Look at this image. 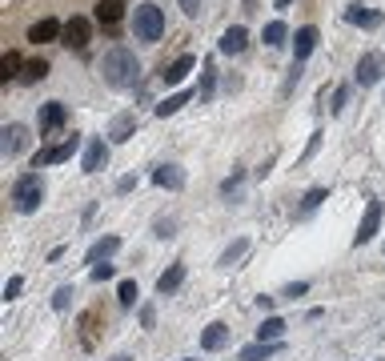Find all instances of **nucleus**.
Instances as JSON below:
<instances>
[{"label": "nucleus", "mask_w": 385, "mask_h": 361, "mask_svg": "<svg viewBox=\"0 0 385 361\" xmlns=\"http://www.w3.org/2000/svg\"><path fill=\"white\" fill-rule=\"evenodd\" d=\"M100 77H105L109 89H133V84L141 81V61L133 56V49L112 45V49L100 56Z\"/></svg>", "instance_id": "nucleus-1"}, {"label": "nucleus", "mask_w": 385, "mask_h": 361, "mask_svg": "<svg viewBox=\"0 0 385 361\" xmlns=\"http://www.w3.org/2000/svg\"><path fill=\"white\" fill-rule=\"evenodd\" d=\"M133 36L144 40V45H157L165 36V8H157L153 0H144L133 8Z\"/></svg>", "instance_id": "nucleus-2"}, {"label": "nucleus", "mask_w": 385, "mask_h": 361, "mask_svg": "<svg viewBox=\"0 0 385 361\" xmlns=\"http://www.w3.org/2000/svg\"><path fill=\"white\" fill-rule=\"evenodd\" d=\"M40 201H45V180H40V173H20V177L13 180V209L29 217V213L40 209Z\"/></svg>", "instance_id": "nucleus-3"}, {"label": "nucleus", "mask_w": 385, "mask_h": 361, "mask_svg": "<svg viewBox=\"0 0 385 361\" xmlns=\"http://www.w3.org/2000/svg\"><path fill=\"white\" fill-rule=\"evenodd\" d=\"M77 148H80V137H77V132H68L61 145H45V148H40V153L32 157V169H45V164H64L73 153H77Z\"/></svg>", "instance_id": "nucleus-4"}, {"label": "nucleus", "mask_w": 385, "mask_h": 361, "mask_svg": "<svg viewBox=\"0 0 385 361\" xmlns=\"http://www.w3.org/2000/svg\"><path fill=\"white\" fill-rule=\"evenodd\" d=\"M385 77V56L377 49L373 52H365L361 61H357V68H353V81L361 84V89H373V84Z\"/></svg>", "instance_id": "nucleus-5"}, {"label": "nucleus", "mask_w": 385, "mask_h": 361, "mask_svg": "<svg viewBox=\"0 0 385 361\" xmlns=\"http://www.w3.org/2000/svg\"><path fill=\"white\" fill-rule=\"evenodd\" d=\"M377 229H382V201H369L365 213H361V225L353 233V245H369L377 237Z\"/></svg>", "instance_id": "nucleus-6"}, {"label": "nucleus", "mask_w": 385, "mask_h": 361, "mask_svg": "<svg viewBox=\"0 0 385 361\" xmlns=\"http://www.w3.org/2000/svg\"><path fill=\"white\" fill-rule=\"evenodd\" d=\"M109 164V141H100V137H93L89 145H84V157H80V173H100Z\"/></svg>", "instance_id": "nucleus-7"}, {"label": "nucleus", "mask_w": 385, "mask_h": 361, "mask_svg": "<svg viewBox=\"0 0 385 361\" xmlns=\"http://www.w3.org/2000/svg\"><path fill=\"white\" fill-rule=\"evenodd\" d=\"M89 40H93V24L84 17H68V24H64V45L68 49H89Z\"/></svg>", "instance_id": "nucleus-8"}, {"label": "nucleus", "mask_w": 385, "mask_h": 361, "mask_svg": "<svg viewBox=\"0 0 385 361\" xmlns=\"http://www.w3.org/2000/svg\"><path fill=\"white\" fill-rule=\"evenodd\" d=\"M317 40H321V33L313 29V24H301L297 33H293V61H309L313 56V49H317Z\"/></svg>", "instance_id": "nucleus-9"}, {"label": "nucleus", "mask_w": 385, "mask_h": 361, "mask_svg": "<svg viewBox=\"0 0 385 361\" xmlns=\"http://www.w3.org/2000/svg\"><path fill=\"white\" fill-rule=\"evenodd\" d=\"M245 45H249V29H245V24H229V29L221 33V40H217V49H221L225 56L245 52Z\"/></svg>", "instance_id": "nucleus-10"}, {"label": "nucleus", "mask_w": 385, "mask_h": 361, "mask_svg": "<svg viewBox=\"0 0 385 361\" xmlns=\"http://www.w3.org/2000/svg\"><path fill=\"white\" fill-rule=\"evenodd\" d=\"M133 132H137V116H133V113H116L109 121V132H105V137H109L112 145H125V141H133Z\"/></svg>", "instance_id": "nucleus-11"}, {"label": "nucleus", "mask_w": 385, "mask_h": 361, "mask_svg": "<svg viewBox=\"0 0 385 361\" xmlns=\"http://www.w3.org/2000/svg\"><path fill=\"white\" fill-rule=\"evenodd\" d=\"M116 249H121V237H116V233H109V237H100V241H93V245H89V253H84V265L93 269V265L109 261Z\"/></svg>", "instance_id": "nucleus-12"}, {"label": "nucleus", "mask_w": 385, "mask_h": 361, "mask_svg": "<svg viewBox=\"0 0 385 361\" xmlns=\"http://www.w3.org/2000/svg\"><path fill=\"white\" fill-rule=\"evenodd\" d=\"M345 20H349V24H357V29H377V24H382V13H377V8H369V4H357V0H353V4H345Z\"/></svg>", "instance_id": "nucleus-13"}, {"label": "nucleus", "mask_w": 385, "mask_h": 361, "mask_svg": "<svg viewBox=\"0 0 385 361\" xmlns=\"http://www.w3.org/2000/svg\"><path fill=\"white\" fill-rule=\"evenodd\" d=\"M153 180H157L160 189H169V193H181V189H185V169H181V164H157V169H153Z\"/></svg>", "instance_id": "nucleus-14"}, {"label": "nucleus", "mask_w": 385, "mask_h": 361, "mask_svg": "<svg viewBox=\"0 0 385 361\" xmlns=\"http://www.w3.org/2000/svg\"><path fill=\"white\" fill-rule=\"evenodd\" d=\"M29 145V129L24 125H4V137H0V148H4V157H16V153H24Z\"/></svg>", "instance_id": "nucleus-15"}, {"label": "nucleus", "mask_w": 385, "mask_h": 361, "mask_svg": "<svg viewBox=\"0 0 385 361\" xmlns=\"http://www.w3.org/2000/svg\"><path fill=\"white\" fill-rule=\"evenodd\" d=\"M56 36H64V24L56 17H45V20H36L29 29V40L32 45H48V40H56Z\"/></svg>", "instance_id": "nucleus-16"}, {"label": "nucleus", "mask_w": 385, "mask_h": 361, "mask_svg": "<svg viewBox=\"0 0 385 361\" xmlns=\"http://www.w3.org/2000/svg\"><path fill=\"white\" fill-rule=\"evenodd\" d=\"M192 68H197V56H189V52H185V56H176L173 65L160 68V81H165V84H181V81L192 72Z\"/></svg>", "instance_id": "nucleus-17"}, {"label": "nucleus", "mask_w": 385, "mask_h": 361, "mask_svg": "<svg viewBox=\"0 0 385 361\" xmlns=\"http://www.w3.org/2000/svg\"><path fill=\"white\" fill-rule=\"evenodd\" d=\"M64 116H68V113H64L61 100H48L45 109H40V137H52V132L64 125Z\"/></svg>", "instance_id": "nucleus-18"}, {"label": "nucleus", "mask_w": 385, "mask_h": 361, "mask_svg": "<svg viewBox=\"0 0 385 361\" xmlns=\"http://www.w3.org/2000/svg\"><path fill=\"white\" fill-rule=\"evenodd\" d=\"M181 285H185V261H173V265H169V269L157 277V293L169 297V293H176Z\"/></svg>", "instance_id": "nucleus-19"}, {"label": "nucleus", "mask_w": 385, "mask_h": 361, "mask_svg": "<svg viewBox=\"0 0 385 361\" xmlns=\"http://www.w3.org/2000/svg\"><path fill=\"white\" fill-rule=\"evenodd\" d=\"M225 345H229V325H225V321L205 325V333H201V349H205V353H217V349H225Z\"/></svg>", "instance_id": "nucleus-20"}, {"label": "nucleus", "mask_w": 385, "mask_h": 361, "mask_svg": "<svg viewBox=\"0 0 385 361\" xmlns=\"http://www.w3.org/2000/svg\"><path fill=\"white\" fill-rule=\"evenodd\" d=\"M197 97V93H192V89H181V93H169V97L160 100L157 109H153V113L160 116V121H165V116H173V113H181V109H185V105H189V100Z\"/></svg>", "instance_id": "nucleus-21"}, {"label": "nucleus", "mask_w": 385, "mask_h": 361, "mask_svg": "<svg viewBox=\"0 0 385 361\" xmlns=\"http://www.w3.org/2000/svg\"><path fill=\"white\" fill-rule=\"evenodd\" d=\"M213 97H217V65H213V56H209L205 65H201V89H197V100L209 105Z\"/></svg>", "instance_id": "nucleus-22"}, {"label": "nucleus", "mask_w": 385, "mask_h": 361, "mask_svg": "<svg viewBox=\"0 0 385 361\" xmlns=\"http://www.w3.org/2000/svg\"><path fill=\"white\" fill-rule=\"evenodd\" d=\"M281 349H285V341H253L241 349V361H265L273 353H281Z\"/></svg>", "instance_id": "nucleus-23"}, {"label": "nucleus", "mask_w": 385, "mask_h": 361, "mask_svg": "<svg viewBox=\"0 0 385 361\" xmlns=\"http://www.w3.org/2000/svg\"><path fill=\"white\" fill-rule=\"evenodd\" d=\"M121 17H125V0H96V20L100 24H121Z\"/></svg>", "instance_id": "nucleus-24"}, {"label": "nucleus", "mask_w": 385, "mask_h": 361, "mask_svg": "<svg viewBox=\"0 0 385 361\" xmlns=\"http://www.w3.org/2000/svg\"><path fill=\"white\" fill-rule=\"evenodd\" d=\"M245 253H249V237H237V241H233V245H229L221 257H217V265H221V269H233V265H237Z\"/></svg>", "instance_id": "nucleus-25"}, {"label": "nucleus", "mask_w": 385, "mask_h": 361, "mask_svg": "<svg viewBox=\"0 0 385 361\" xmlns=\"http://www.w3.org/2000/svg\"><path fill=\"white\" fill-rule=\"evenodd\" d=\"M285 337V321L281 317H265L261 329H257V341H281Z\"/></svg>", "instance_id": "nucleus-26"}, {"label": "nucleus", "mask_w": 385, "mask_h": 361, "mask_svg": "<svg viewBox=\"0 0 385 361\" xmlns=\"http://www.w3.org/2000/svg\"><path fill=\"white\" fill-rule=\"evenodd\" d=\"M285 36H289V29H285V20H269L265 29H261V40L269 45V49H277V45H285Z\"/></svg>", "instance_id": "nucleus-27"}, {"label": "nucleus", "mask_w": 385, "mask_h": 361, "mask_svg": "<svg viewBox=\"0 0 385 361\" xmlns=\"http://www.w3.org/2000/svg\"><path fill=\"white\" fill-rule=\"evenodd\" d=\"M325 197H329V189H325V185H317V189H309V193L301 197V217H309V213H313V209H317V205H321Z\"/></svg>", "instance_id": "nucleus-28"}, {"label": "nucleus", "mask_w": 385, "mask_h": 361, "mask_svg": "<svg viewBox=\"0 0 385 361\" xmlns=\"http://www.w3.org/2000/svg\"><path fill=\"white\" fill-rule=\"evenodd\" d=\"M137 281H121V285H116V301H121V305H125V309H133V305H137Z\"/></svg>", "instance_id": "nucleus-29"}, {"label": "nucleus", "mask_w": 385, "mask_h": 361, "mask_svg": "<svg viewBox=\"0 0 385 361\" xmlns=\"http://www.w3.org/2000/svg\"><path fill=\"white\" fill-rule=\"evenodd\" d=\"M153 237H160V241L176 237V217H157V221H153Z\"/></svg>", "instance_id": "nucleus-30"}, {"label": "nucleus", "mask_w": 385, "mask_h": 361, "mask_svg": "<svg viewBox=\"0 0 385 361\" xmlns=\"http://www.w3.org/2000/svg\"><path fill=\"white\" fill-rule=\"evenodd\" d=\"M345 105H349V84H337V89H333V100H329V113L341 116V113H345Z\"/></svg>", "instance_id": "nucleus-31"}, {"label": "nucleus", "mask_w": 385, "mask_h": 361, "mask_svg": "<svg viewBox=\"0 0 385 361\" xmlns=\"http://www.w3.org/2000/svg\"><path fill=\"white\" fill-rule=\"evenodd\" d=\"M73 297H77V289H73V285H61V289L52 293V309H56V313H64L68 305H73Z\"/></svg>", "instance_id": "nucleus-32"}, {"label": "nucleus", "mask_w": 385, "mask_h": 361, "mask_svg": "<svg viewBox=\"0 0 385 361\" xmlns=\"http://www.w3.org/2000/svg\"><path fill=\"white\" fill-rule=\"evenodd\" d=\"M16 68H24V61H20V52H4V72H0V81H13Z\"/></svg>", "instance_id": "nucleus-33"}, {"label": "nucleus", "mask_w": 385, "mask_h": 361, "mask_svg": "<svg viewBox=\"0 0 385 361\" xmlns=\"http://www.w3.org/2000/svg\"><path fill=\"white\" fill-rule=\"evenodd\" d=\"M301 72H305V65H301V61H293V65H289V72H285L281 93H293V89H297V81H301Z\"/></svg>", "instance_id": "nucleus-34"}, {"label": "nucleus", "mask_w": 385, "mask_h": 361, "mask_svg": "<svg viewBox=\"0 0 385 361\" xmlns=\"http://www.w3.org/2000/svg\"><path fill=\"white\" fill-rule=\"evenodd\" d=\"M48 77V61H29L24 65V81H45Z\"/></svg>", "instance_id": "nucleus-35"}, {"label": "nucleus", "mask_w": 385, "mask_h": 361, "mask_svg": "<svg viewBox=\"0 0 385 361\" xmlns=\"http://www.w3.org/2000/svg\"><path fill=\"white\" fill-rule=\"evenodd\" d=\"M241 180H245V169H237V173H229V177L221 180V193H225V197H233V193L241 189Z\"/></svg>", "instance_id": "nucleus-36"}, {"label": "nucleus", "mask_w": 385, "mask_h": 361, "mask_svg": "<svg viewBox=\"0 0 385 361\" xmlns=\"http://www.w3.org/2000/svg\"><path fill=\"white\" fill-rule=\"evenodd\" d=\"M112 273H116V269H112V265H109V261H100V265H93V269H89V277H93V281H96V285H100V281H109V277H112Z\"/></svg>", "instance_id": "nucleus-37"}, {"label": "nucleus", "mask_w": 385, "mask_h": 361, "mask_svg": "<svg viewBox=\"0 0 385 361\" xmlns=\"http://www.w3.org/2000/svg\"><path fill=\"white\" fill-rule=\"evenodd\" d=\"M20 289H24V277L16 273V277H8V285H4V301H16L20 297Z\"/></svg>", "instance_id": "nucleus-38"}, {"label": "nucleus", "mask_w": 385, "mask_h": 361, "mask_svg": "<svg viewBox=\"0 0 385 361\" xmlns=\"http://www.w3.org/2000/svg\"><path fill=\"white\" fill-rule=\"evenodd\" d=\"M301 293H309V281H293V285L281 289V297H301Z\"/></svg>", "instance_id": "nucleus-39"}, {"label": "nucleus", "mask_w": 385, "mask_h": 361, "mask_svg": "<svg viewBox=\"0 0 385 361\" xmlns=\"http://www.w3.org/2000/svg\"><path fill=\"white\" fill-rule=\"evenodd\" d=\"M176 4H181L185 17H197V13H201V0H176Z\"/></svg>", "instance_id": "nucleus-40"}, {"label": "nucleus", "mask_w": 385, "mask_h": 361, "mask_svg": "<svg viewBox=\"0 0 385 361\" xmlns=\"http://www.w3.org/2000/svg\"><path fill=\"white\" fill-rule=\"evenodd\" d=\"M321 137H325V132H313V137H309V145H305V157H301V161H309V157H313V153H317Z\"/></svg>", "instance_id": "nucleus-41"}, {"label": "nucleus", "mask_w": 385, "mask_h": 361, "mask_svg": "<svg viewBox=\"0 0 385 361\" xmlns=\"http://www.w3.org/2000/svg\"><path fill=\"white\" fill-rule=\"evenodd\" d=\"M153 321H157V313H153V305H144V309H141V325L153 329Z\"/></svg>", "instance_id": "nucleus-42"}, {"label": "nucleus", "mask_w": 385, "mask_h": 361, "mask_svg": "<svg viewBox=\"0 0 385 361\" xmlns=\"http://www.w3.org/2000/svg\"><path fill=\"white\" fill-rule=\"evenodd\" d=\"M128 189H137V177H121V180H116V193H128Z\"/></svg>", "instance_id": "nucleus-43"}, {"label": "nucleus", "mask_w": 385, "mask_h": 361, "mask_svg": "<svg viewBox=\"0 0 385 361\" xmlns=\"http://www.w3.org/2000/svg\"><path fill=\"white\" fill-rule=\"evenodd\" d=\"M273 301H277V297H269V293H261V297H257V309H273Z\"/></svg>", "instance_id": "nucleus-44"}, {"label": "nucleus", "mask_w": 385, "mask_h": 361, "mask_svg": "<svg viewBox=\"0 0 385 361\" xmlns=\"http://www.w3.org/2000/svg\"><path fill=\"white\" fill-rule=\"evenodd\" d=\"M112 361H133V358H125V353H116V358H112Z\"/></svg>", "instance_id": "nucleus-45"}, {"label": "nucleus", "mask_w": 385, "mask_h": 361, "mask_svg": "<svg viewBox=\"0 0 385 361\" xmlns=\"http://www.w3.org/2000/svg\"><path fill=\"white\" fill-rule=\"evenodd\" d=\"M277 8H289V0H277Z\"/></svg>", "instance_id": "nucleus-46"}, {"label": "nucleus", "mask_w": 385, "mask_h": 361, "mask_svg": "<svg viewBox=\"0 0 385 361\" xmlns=\"http://www.w3.org/2000/svg\"><path fill=\"white\" fill-rule=\"evenodd\" d=\"M185 361H192V358H185Z\"/></svg>", "instance_id": "nucleus-47"}]
</instances>
